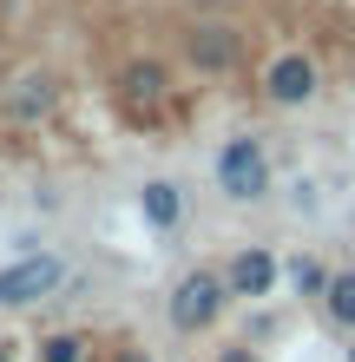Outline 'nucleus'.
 Here are the masks:
<instances>
[{"instance_id":"16","label":"nucleus","mask_w":355,"mask_h":362,"mask_svg":"<svg viewBox=\"0 0 355 362\" xmlns=\"http://www.w3.org/2000/svg\"><path fill=\"white\" fill-rule=\"evenodd\" d=\"M349 362H355V336H349Z\"/></svg>"},{"instance_id":"10","label":"nucleus","mask_w":355,"mask_h":362,"mask_svg":"<svg viewBox=\"0 0 355 362\" xmlns=\"http://www.w3.org/2000/svg\"><path fill=\"white\" fill-rule=\"evenodd\" d=\"M323 323L329 329H342V336H355V270H336L329 276V296H323Z\"/></svg>"},{"instance_id":"15","label":"nucleus","mask_w":355,"mask_h":362,"mask_svg":"<svg viewBox=\"0 0 355 362\" xmlns=\"http://www.w3.org/2000/svg\"><path fill=\"white\" fill-rule=\"evenodd\" d=\"M0 362H20V343H13V336H0Z\"/></svg>"},{"instance_id":"6","label":"nucleus","mask_w":355,"mask_h":362,"mask_svg":"<svg viewBox=\"0 0 355 362\" xmlns=\"http://www.w3.org/2000/svg\"><path fill=\"white\" fill-rule=\"evenodd\" d=\"M59 284H66V264H59L53 250H27L20 264L0 270V310H13V303H40V296H53Z\"/></svg>"},{"instance_id":"1","label":"nucleus","mask_w":355,"mask_h":362,"mask_svg":"<svg viewBox=\"0 0 355 362\" xmlns=\"http://www.w3.org/2000/svg\"><path fill=\"white\" fill-rule=\"evenodd\" d=\"M224 310H231V284H224V270L211 264H191L178 270V284L164 290V323H172L178 336H204L224 323Z\"/></svg>"},{"instance_id":"14","label":"nucleus","mask_w":355,"mask_h":362,"mask_svg":"<svg viewBox=\"0 0 355 362\" xmlns=\"http://www.w3.org/2000/svg\"><path fill=\"white\" fill-rule=\"evenodd\" d=\"M211 362H263V356H257V349H250V343H224V349H217Z\"/></svg>"},{"instance_id":"3","label":"nucleus","mask_w":355,"mask_h":362,"mask_svg":"<svg viewBox=\"0 0 355 362\" xmlns=\"http://www.w3.org/2000/svg\"><path fill=\"white\" fill-rule=\"evenodd\" d=\"M257 93L277 105V112H303V105H316V99H323V66H316L303 47H283V53H270V59H263Z\"/></svg>"},{"instance_id":"4","label":"nucleus","mask_w":355,"mask_h":362,"mask_svg":"<svg viewBox=\"0 0 355 362\" xmlns=\"http://www.w3.org/2000/svg\"><path fill=\"white\" fill-rule=\"evenodd\" d=\"M178 47H184V66L204 73V79H231L243 66V33L231 20H191V27L178 33Z\"/></svg>"},{"instance_id":"12","label":"nucleus","mask_w":355,"mask_h":362,"mask_svg":"<svg viewBox=\"0 0 355 362\" xmlns=\"http://www.w3.org/2000/svg\"><path fill=\"white\" fill-rule=\"evenodd\" d=\"M40 362H92V343H86V329H47L33 343Z\"/></svg>"},{"instance_id":"9","label":"nucleus","mask_w":355,"mask_h":362,"mask_svg":"<svg viewBox=\"0 0 355 362\" xmlns=\"http://www.w3.org/2000/svg\"><path fill=\"white\" fill-rule=\"evenodd\" d=\"M138 218L152 224V230H178V218H184V191H178L172 178H145V185H138Z\"/></svg>"},{"instance_id":"7","label":"nucleus","mask_w":355,"mask_h":362,"mask_svg":"<svg viewBox=\"0 0 355 362\" xmlns=\"http://www.w3.org/2000/svg\"><path fill=\"white\" fill-rule=\"evenodd\" d=\"M119 105H125V119H158L164 105H172V73L158 66V59H132V66H119Z\"/></svg>"},{"instance_id":"8","label":"nucleus","mask_w":355,"mask_h":362,"mask_svg":"<svg viewBox=\"0 0 355 362\" xmlns=\"http://www.w3.org/2000/svg\"><path fill=\"white\" fill-rule=\"evenodd\" d=\"M7 119L20 125V132H33V125H47L59 112V73L47 66H27V73H13V86H7Z\"/></svg>"},{"instance_id":"5","label":"nucleus","mask_w":355,"mask_h":362,"mask_svg":"<svg viewBox=\"0 0 355 362\" xmlns=\"http://www.w3.org/2000/svg\"><path fill=\"white\" fill-rule=\"evenodd\" d=\"M224 284H231V303H263V296H277L283 264H277L270 244H237L224 257Z\"/></svg>"},{"instance_id":"11","label":"nucleus","mask_w":355,"mask_h":362,"mask_svg":"<svg viewBox=\"0 0 355 362\" xmlns=\"http://www.w3.org/2000/svg\"><path fill=\"white\" fill-rule=\"evenodd\" d=\"M283 276H289V290H296L303 303H323V296H329V276H336V270H329L323 257H289Z\"/></svg>"},{"instance_id":"2","label":"nucleus","mask_w":355,"mask_h":362,"mask_svg":"<svg viewBox=\"0 0 355 362\" xmlns=\"http://www.w3.org/2000/svg\"><path fill=\"white\" fill-rule=\"evenodd\" d=\"M211 178H217V198L224 204H263L270 185H277V165H270V152H263L257 132H231V139L217 145Z\"/></svg>"},{"instance_id":"13","label":"nucleus","mask_w":355,"mask_h":362,"mask_svg":"<svg viewBox=\"0 0 355 362\" xmlns=\"http://www.w3.org/2000/svg\"><path fill=\"white\" fill-rule=\"evenodd\" d=\"M106 362H158L152 349H145V343H112V356Z\"/></svg>"}]
</instances>
